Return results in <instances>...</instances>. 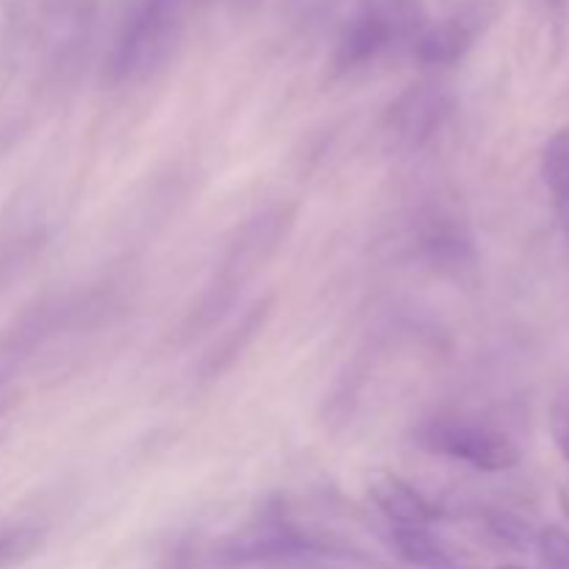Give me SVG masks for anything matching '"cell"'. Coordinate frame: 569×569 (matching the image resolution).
<instances>
[{"label":"cell","instance_id":"obj_1","mask_svg":"<svg viewBox=\"0 0 569 569\" xmlns=\"http://www.w3.org/2000/svg\"><path fill=\"white\" fill-rule=\"evenodd\" d=\"M292 206L272 203L256 211L253 217H248L237 228L226 253H222L220 267L214 270V278L206 283L200 298L194 300L189 315L183 317L181 328H178V342H192V339L203 337L206 331H211V328L226 320L242 289L276 259V253L292 233Z\"/></svg>","mask_w":569,"mask_h":569},{"label":"cell","instance_id":"obj_2","mask_svg":"<svg viewBox=\"0 0 569 569\" xmlns=\"http://www.w3.org/2000/svg\"><path fill=\"white\" fill-rule=\"evenodd\" d=\"M181 14L183 0H133L106 61L109 81H137L164 64Z\"/></svg>","mask_w":569,"mask_h":569},{"label":"cell","instance_id":"obj_3","mask_svg":"<svg viewBox=\"0 0 569 569\" xmlns=\"http://www.w3.org/2000/svg\"><path fill=\"white\" fill-rule=\"evenodd\" d=\"M415 445L439 459L459 461L478 472H506L520 465V448L500 428L461 415H437L415 428Z\"/></svg>","mask_w":569,"mask_h":569},{"label":"cell","instance_id":"obj_4","mask_svg":"<svg viewBox=\"0 0 569 569\" xmlns=\"http://www.w3.org/2000/svg\"><path fill=\"white\" fill-rule=\"evenodd\" d=\"M428 26L417 0H378L361 9L339 37L331 67L337 76L370 67L389 48L400 42H415Z\"/></svg>","mask_w":569,"mask_h":569},{"label":"cell","instance_id":"obj_5","mask_svg":"<svg viewBox=\"0 0 569 569\" xmlns=\"http://www.w3.org/2000/svg\"><path fill=\"white\" fill-rule=\"evenodd\" d=\"M453 98L448 89L437 81L411 83L406 92L389 103L387 109V131L395 144L406 150H417L437 137L439 128L450 117Z\"/></svg>","mask_w":569,"mask_h":569},{"label":"cell","instance_id":"obj_6","mask_svg":"<svg viewBox=\"0 0 569 569\" xmlns=\"http://www.w3.org/2000/svg\"><path fill=\"white\" fill-rule=\"evenodd\" d=\"M417 253L442 272H465L472 270L478 261L476 239L470 228L453 214L433 211L417 226Z\"/></svg>","mask_w":569,"mask_h":569},{"label":"cell","instance_id":"obj_7","mask_svg":"<svg viewBox=\"0 0 569 569\" xmlns=\"http://www.w3.org/2000/svg\"><path fill=\"white\" fill-rule=\"evenodd\" d=\"M272 306H276L272 298H261L256 300L253 306H248V309L237 317V322H233L231 328H226V331L211 342V348L200 356L198 376L194 378H198L200 383L220 381V378L242 359L244 350L259 339V333L264 331L267 320H270L272 315Z\"/></svg>","mask_w":569,"mask_h":569},{"label":"cell","instance_id":"obj_8","mask_svg":"<svg viewBox=\"0 0 569 569\" xmlns=\"http://www.w3.org/2000/svg\"><path fill=\"white\" fill-rule=\"evenodd\" d=\"M370 498L392 528H431L442 509L400 476H378L370 483Z\"/></svg>","mask_w":569,"mask_h":569},{"label":"cell","instance_id":"obj_9","mask_svg":"<svg viewBox=\"0 0 569 569\" xmlns=\"http://www.w3.org/2000/svg\"><path fill=\"white\" fill-rule=\"evenodd\" d=\"M478 28L467 17H448L442 22H428L420 37L411 42L417 61L426 67H453L470 53L476 44Z\"/></svg>","mask_w":569,"mask_h":569},{"label":"cell","instance_id":"obj_10","mask_svg":"<svg viewBox=\"0 0 569 569\" xmlns=\"http://www.w3.org/2000/svg\"><path fill=\"white\" fill-rule=\"evenodd\" d=\"M392 545L409 565L422 569H453V556L428 528H392Z\"/></svg>","mask_w":569,"mask_h":569},{"label":"cell","instance_id":"obj_11","mask_svg":"<svg viewBox=\"0 0 569 569\" xmlns=\"http://www.w3.org/2000/svg\"><path fill=\"white\" fill-rule=\"evenodd\" d=\"M542 176L556 211H561L569 200V131H559L548 142L542 153Z\"/></svg>","mask_w":569,"mask_h":569},{"label":"cell","instance_id":"obj_12","mask_svg":"<svg viewBox=\"0 0 569 569\" xmlns=\"http://www.w3.org/2000/svg\"><path fill=\"white\" fill-rule=\"evenodd\" d=\"M39 542H42V533L37 528H0V569H9L26 561L39 548Z\"/></svg>","mask_w":569,"mask_h":569},{"label":"cell","instance_id":"obj_13","mask_svg":"<svg viewBox=\"0 0 569 569\" xmlns=\"http://www.w3.org/2000/svg\"><path fill=\"white\" fill-rule=\"evenodd\" d=\"M545 569H569V533L565 528L548 526L533 539Z\"/></svg>","mask_w":569,"mask_h":569},{"label":"cell","instance_id":"obj_14","mask_svg":"<svg viewBox=\"0 0 569 569\" xmlns=\"http://www.w3.org/2000/svg\"><path fill=\"white\" fill-rule=\"evenodd\" d=\"M550 426H553L556 445H559L561 456H565L567 465H569V395L556 400L553 417H550Z\"/></svg>","mask_w":569,"mask_h":569},{"label":"cell","instance_id":"obj_15","mask_svg":"<svg viewBox=\"0 0 569 569\" xmlns=\"http://www.w3.org/2000/svg\"><path fill=\"white\" fill-rule=\"evenodd\" d=\"M500 569H522V567H500Z\"/></svg>","mask_w":569,"mask_h":569}]
</instances>
